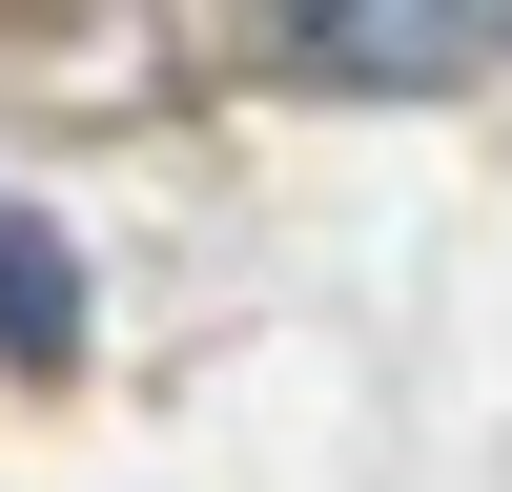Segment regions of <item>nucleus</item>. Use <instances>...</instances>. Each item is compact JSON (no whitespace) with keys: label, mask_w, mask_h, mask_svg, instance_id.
Segmentation results:
<instances>
[{"label":"nucleus","mask_w":512,"mask_h":492,"mask_svg":"<svg viewBox=\"0 0 512 492\" xmlns=\"http://www.w3.org/2000/svg\"><path fill=\"white\" fill-rule=\"evenodd\" d=\"M0 349H21V369H62V349H82V287L21 246V205H0Z\"/></svg>","instance_id":"nucleus-1"}]
</instances>
